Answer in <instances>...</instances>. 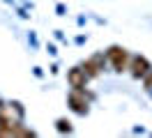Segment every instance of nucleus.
Returning <instances> with one entry per match:
<instances>
[{
  "mask_svg": "<svg viewBox=\"0 0 152 138\" xmlns=\"http://www.w3.org/2000/svg\"><path fill=\"white\" fill-rule=\"evenodd\" d=\"M108 60L113 62L115 72H124V69H127V62H129V53H127L124 48H120V46H111V48H108Z\"/></svg>",
  "mask_w": 152,
  "mask_h": 138,
  "instance_id": "1",
  "label": "nucleus"
},
{
  "mask_svg": "<svg viewBox=\"0 0 152 138\" xmlns=\"http://www.w3.org/2000/svg\"><path fill=\"white\" fill-rule=\"evenodd\" d=\"M145 88H148V90H150V88H152V72H150V76L145 78Z\"/></svg>",
  "mask_w": 152,
  "mask_h": 138,
  "instance_id": "6",
  "label": "nucleus"
},
{
  "mask_svg": "<svg viewBox=\"0 0 152 138\" xmlns=\"http://www.w3.org/2000/svg\"><path fill=\"white\" fill-rule=\"evenodd\" d=\"M86 94H83V90H74L72 94H69V104H72V110H76L78 115H86L88 113V101L83 99Z\"/></svg>",
  "mask_w": 152,
  "mask_h": 138,
  "instance_id": "2",
  "label": "nucleus"
},
{
  "mask_svg": "<svg viewBox=\"0 0 152 138\" xmlns=\"http://www.w3.org/2000/svg\"><path fill=\"white\" fill-rule=\"evenodd\" d=\"M67 78H69V83H72L74 90H83L86 83H88V76H86L83 69H72V72L67 74Z\"/></svg>",
  "mask_w": 152,
  "mask_h": 138,
  "instance_id": "3",
  "label": "nucleus"
},
{
  "mask_svg": "<svg viewBox=\"0 0 152 138\" xmlns=\"http://www.w3.org/2000/svg\"><path fill=\"white\" fill-rule=\"evenodd\" d=\"M69 129H72L69 127V120H65V118L58 120V131H69Z\"/></svg>",
  "mask_w": 152,
  "mask_h": 138,
  "instance_id": "5",
  "label": "nucleus"
},
{
  "mask_svg": "<svg viewBox=\"0 0 152 138\" xmlns=\"http://www.w3.org/2000/svg\"><path fill=\"white\" fill-rule=\"evenodd\" d=\"M150 72V62L145 60V58H134L132 60V76L134 78H141V76H145V74Z\"/></svg>",
  "mask_w": 152,
  "mask_h": 138,
  "instance_id": "4",
  "label": "nucleus"
}]
</instances>
